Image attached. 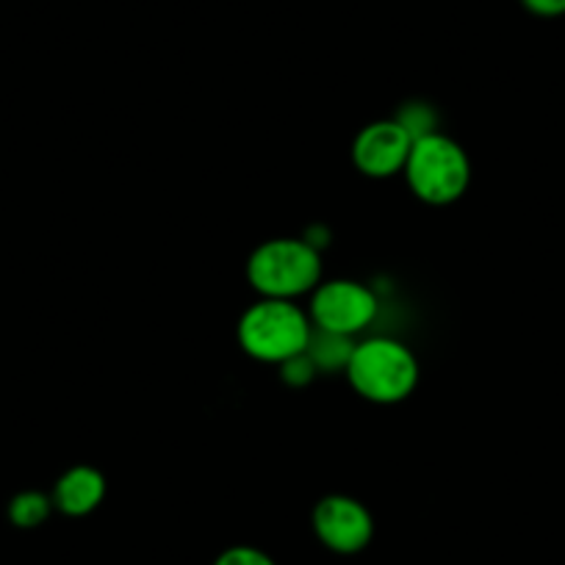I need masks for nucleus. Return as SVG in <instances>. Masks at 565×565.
<instances>
[{
	"label": "nucleus",
	"instance_id": "nucleus-11",
	"mask_svg": "<svg viewBox=\"0 0 565 565\" xmlns=\"http://www.w3.org/2000/svg\"><path fill=\"white\" fill-rule=\"evenodd\" d=\"M396 122L402 125V128L411 134V139H422V136H430V134H438V122H441V117H438L436 106L427 100H407L405 106L399 108V111L394 114Z\"/></svg>",
	"mask_w": 565,
	"mask_h": 565
},
{
	"label": "nucleus",
	"instance_id": "nucleus-2",
	"mask_svg": "<svg viewBox=\"0 0 565 565\" xmlns=\"http://www.w3.org/2000/svg\"><path fill=\"white\" fill-rule=\"evenodd\" d=\"M347 380L361 399L372 405H396L416 391L422 369L416 352L391 335L355 341Z\"/></svg>",
	"mask_w": 565,
	"mask_h": 565
},
{
	"label": "nucleus",
	"instance_id": "nucleus-12",
	"mask_svg": "<svg viewBox=\"0 0 565 565\" xmlns=\"http://www.w3.org/2000/svg\"><path fill=\"white\" fill-rule=\"evenodd\" d=\"M277 369H280V380L289 385V388H306V385H311L313 380L319 377V369L313 366L308 352H300V355L282 361Z\"/></svg>",
	"mask_w": 565,
	"mask_h": 565
},
{
	"label": "nucleus",
	"instance_id": "nucleus-5",
	"mask_svg": "<svg viewBox=\"0 0 565 565\" xmlns=\"http://www.w3.org/2000/svg\"><path fill=\"white\" fill-rule=\"evenodd\" d=\"M308 297L311 300H308L306 311L311 317L313 328L352 335V339L366 328H372L380 311V300L372 286L352 280V277L322 280Z\"/></svg>",
	"mask_w": 565,
	"mask_h": 565
},
{
	"label": "nucleus",
	"instance_id": "nucleus-14",
	"mask_svg": "<svg viewBox=\"0 0 565 565\" xmlns=\"http://www.w3.org/2000/svg\"><path fill=\"white\" fill-rule=\"evenodd\" d=\"M521 7L535 18H563L565 14V0H521Z\"/></svg>",
	"mask_w": 565,
	"mask_h": 565
},
{
	"label": "nucleus",
	"instance_id": "nucleus-7",
	"mask_svg": "<svg viewBox=\"0 0 565 565\" xmlns=\"http://www.w3.org/2000/svg\"><path fill=\"white\" fill-rule=\"evenodd\" d=\"M413 139L394 117L374 119L358 130L352 141V164L363 178L372 181H388V178L402 175L411 156Z\"/></svg>",
	"mask_w": 565,
	"mask_h": 565
},
{
	"label": "nucleus",
	"instance_id": "nucleus-6",
	"mask_svg": "<svg viewBox=\"0 0 565 565\" xmlns=\"http://www.w3.org/2000/svg\"><path fill=\"white\" fill-rule=\"evenodd\" d=\"M319 543L335 554H358L372 543L374 515L361 499L350 493H328L311 515Z\"/></svg>",
	"mask_w": 565,
	"mask_h": 565
},
{
	"label": "nucleus",
	"instance_id": "nucleus-13",
	"mask_svg": "<svg viewBox=\"0 0 565 565\" xmlns=\"http://www.w3.org/2000/svg\"><path fill=\"white\" fill-rule=\"evenodd\" d=\"M214 565H277L264 548L258 546H231L214 559Z\"/></svg>",
	"mask_w": 565,
	"mask_h": 565
},
{
	"label": "nucleus",
	"instance_id": "nucleus-9",
	"mask_svg": "<svg viewBox=\"0 0 565 565\" xmlns=\"http://www.w3.org/2000/svg\"><path fill=\"white\" fill-rule=\"evenodd\" d=\"M352 350H355V339L352 335L330 333V330H311V339H308V358L313 361V366L322 372H347L350 366Z\"/></svg>",
	"mask_w": 565,
	"mask_h": 565
},
{
	"label": "nucleus",
	"instance_id": "nucleus-3",
	"mask_svg": "<svg viewBox=\"0 0 565 565\" xmlns=\"http://www.w3.org/2000/svg\"><path fill=\"white\" fill-rule=\"evenodd\" d=\"M311 330V317L300 302L258 297L238 317L236 339L253 361L280 366L282 361L306 352Z\"/></svg>",
	"mask_w": 565,
	"mask_h": 565
},
{
	"label": "nucleus",
	"instance_id": "nucleus-4",
	"mask_svg": "<svg viewBox=\"0 0 565 565\" xmlns=\"http://www.w3.org/2000/svg\"><path fill=\"white\" fill-rule=\"evenodd\" d=\"M402 175L422 203L452 205L469 189L471 159L458 139L438 130L413 141Z\"/></svg>",
	"mask_w": 565,
	"mask_h": 565
},
{
	"label": "nucleus",
	"instance_id": "nucleus-10",
	"mask_svg": "<svg viewBox=\"0 0 565 565\" xmlns=\"http://www.w3.org/2000/svg\"><path fill=\"white\" fill-rule=\"evenodd\" d=\"M53 499L51 493L42 491H20L18 497H12L9 502L7 515L18 530H36V526L45 524L53 513Z\"/></svg>",
	"mask_w": 565,
	"mask_h": 565
},
{
	"label": "nucleus",
	"instance_id": "nucleus-8",
	"mask_svg": "<svg viewBox=\"0 0 565 565\" xmlns=\"http://www.w3.org/2000/svg\"><path fill=\"white\" fill-rule=\"evenodd\" d=\"M108 493V480L97 466L78 463L64 471L53 486V508L70 519H84L95 513Z\"/></svg>",
	"mask_w": 565,
	"mask_h": 565
},
{
	"label": "nucleus",
	"instance_id": "nucleus-1",
	"mask_svg": "<svg viewBox=\"0 0 565 565\" xmlns=\"http://www.w3.org/2000/svg\"><path fill=\"white\" fill-rule=\"evenodd\" d=\"M247 282L258 297L297 302L322 282V253L306 236L266 238L249 253Z\"/></svg>",
	"mask_w": 565,
	"mask_h": 565
}]
</instances>
